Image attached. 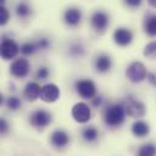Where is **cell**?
Instances as JSON below:
<instances>
[{
    "mask_svg": "<svg viewBox=\"0 0 156 156\" xmlns=\"http://www.w3.org/2000/svg\"><path fill=\"white\" fill-rule=\"evenodd\" d=\"M40 91H41V87L37 82H28L24 87L23 95L28 101H34L38 98H40Z\"/></svg>",
    "mask_w": 156,
    "mask_h": 156,
    "instance_id": "obj_15",
    "label": "cell"
},
{
    "mask_svg": "<svg viewBox=\"0 0 156 156\" xmlns=\"http://www.w3.org/2000/svg\"><path fill=\"white\" fill-rule=\"evenodd\" d=\"M112 38H113V41L116 45L118 46H128L132 41H133V32L126 27H118L115 29L113 34H112Z\"/></svg>",
    "mask_w": 156,
    "mask_h": 156,
    "instance_id": "obj_10",
    "label": "cell"
},
{
    "mask_svg": "<svg viewBox=\"0 0 156 156\" xmlns=\"http://www.w3.org/2000/svg\"><path fill=\"white\" fill-rule=\"evenodd\" d=\"M15 11H16L17 17H20V18H27L32 15V9L26 2H18L15 7Z\"/></svg>",
    "mask_w": 156,
    "mask_h": 156,
    "instance_id": "obj_19",
    "label": "cell"
},
{
    "mask_svg": "<svg viewBox=\"0 0 156 156\" xmlns=\"http://www.w3.org/2000/svg\"><path fill=\"white\" fill-rule=\"evenodd\" d=\"M144 56L146 58H150V60H156V40H152L150 43H147L144 48V51H143Z\"/></svg>",
    "mask_w": 156,
    "mask_h": 156,
    "instance_id": "obj_23",
    "label": "cell"
},
{
    "mask_svg": "<svg viewBox=\"0 0 156 156\" xmlns=\"http://www.w3.org/2000/svg\"><path fill=\"white\" fill-rule=\"evenodd\" d=\"M6 106L10 111H17L22 107V101L18 96L16 95H11L6 99Z\"/></svg>",
    "mask_w": 156,
    "mask_h": 156,
    "instance_id": "obj_22",
    "label": "cell"
},
{
    "mask_svg": "<svg viewBox=\"0 0 156 156\" xmlns=\"http://www.w3.org/2000/svg\"><path fill=\"white\" fill-rule=\"evenodd\" d=\"M82 21V11L78 7H68L63 12V22L68 27H77Z\"/></svg>",
    "mask_w": 156,
    "mask_h": 156,
    "instance_id": "obj_12",
    "label": "cell"
},
{
    "mask_svg": "<svg viewBox=\"0 0 156 156\" xmlns=\"http://www.w3.org/2000/svg\"><path fill=\"white\" fill-rule=\"evenodd\" d=\"M147 4H149L151 7L156 9V0H147Z\"/></svg>",
    "mask_w": 156,
    "mask_h": 156,
    "instance_id": "obj_32",
    "label": "cell"
},
{
    "mask_svg": "<svg viewBox=\"0 0 156 156\" xmlns=\"http://www.w3.org/2000/svg\"><path fill=\"white\" fill-rule=\"evenodd\" d=\"M127 116L126 106L121 104H112L106 107L104 112V121L108 127H119Z\"/></svg>",
    "mask_w": 156,
    "mask_h": 156,
    "instance_id": "obj_1",
    "label": "cell"
},
{
    "mask_svg": "<svg viewBox=\"0 0 156 156\" xmlns=\"http://www.w3.org/2000/svg\"><path fill=\"white\" fill-rule=\"evenodd\" d=\"M144 32L150 37H156V13H151L144 20Z\"/></svg>",
    "mask_w": 156,
    "mask_h": 156,
    "instance_id": "obj_17",
    "label": "cell"
},
{
    "mask_svg": "<svg viewBox=\"0 0 156 156\" xmlns=\"http://www.w3.org/2000/svg\"><path fill=\"white\" fill-rule=\"evenodd\" d=\"M146 79H147V82H149L150 85H152V87L156 88V73L155 72H147Z\"/></svg>",
    "mask_w": 156,
    "mask_h": 156,
    "instance_id": "obj_30",
    "label": "cell"
},
{
    "mask_svg": "<svg viewBox=\"0 0 156 156\" xmlns=\"http://www.w3.org/2000/svg\"><path fill=\"white\" fill-rule=\"evenodd\" d=\"M49 73L50 72H49V68L46 66H40L35 72V77H37V79L44 80V79H46L49 77Z\"/></svg>",
    "mask_w": 156,
    "mask_h": 156,
    "instance_id": "obj_26",
    "label": "cell"
},
{
    "mask_svg": "<svg viewBox=\"0 0 156 156\" xmlns=\"http://www.w3.org/2000/svg\"><path fill=\"white\" fill-rule=\"evenodd\" d=\"M68 52L71 56L73 57H82L84 54H85V50H84V46L79 43H73L69 45V49H68Z\"/></svg>",
    "mask_w": 156,
    "mask_h": 156,
    "instance_id": "obj_24",
    "label": "cell"
},
{
    "mask_svg": "<svg viewBox=\"0 0 156 156\" xmlns=\"http://www.w3.org/2000/svg\"><path fill=\"white\" fill-rule=\"evenodd\" d=\"M0 52H1V57L4 60H12V58H15L18 55L20 46H18V44L13 39H11V38H4L2 41H1Z\"/></svg>",
    "mask_w": 156,
    "mask_h": 156,
    "instance_id": "obj_8",
    "label": "cell"
},
{
    "mask_svg": "<svg viewBox=\"0 0 156 156\" xmlns=\"http://www.w3.org/2000/svg\"><path fill=\"white\" fill-rule=\"evenodd\" d=\"M30 71V63L26 57H18L10 65V73L15 78H24Z\"/></svg>",
    "mask_w": 156,
    "mask_h": 156,
    "instance_id": "obj_7",
    "label": "cell"
},
{
    "mask_svg": "<svg viewBox=\"0 0 156 156\" xmlns=\"http://www.w3.org/2000/svg\"><path fill=\"white\" fill-rule=\"evenodd\" d=\"M82 136L87 143H95L99 138V130L91 126L84 127L82 129Z\"/></svg>",
    "mask_w": 156,
    "mask_h": 156,
    "instance_id": "obj_18",
    "label": "cell"
},
{
    "mask_svg": "<svg viewBox=\"0 0 156 156\" xmlns=\"http://www.w3.org/2000/svg\"><path fill=\"white\" fill-rule=\"evenodd\" d=\"M37 50H38L37 43H32V41L23 43V44L20 46V51H21V54H22L23 56H30V55H33Z\"/></svg>",
    "mask_w": 156,
    "mask_h": 156,
    "instance_id": "obj_21",
    "label": "cell"
},
{
    "mask_svg": "<svg viewBox=\"0 0 156 156\" xmlns=\"http://www.w3.org/2000/svg\"><path fill=\"white\" fill-rule=\"evenodd\" d=\"M132 133H133L134 136L144 138L150 133V126L145 121L138 119L132 124Z\"/></svg>",
    "mask_w": 156,
    "mask_h": 156,
    "instance_id": "obj_16",
    "label": "cell"
},
{
    "mask_svg": "<svg viewBox=\"0 0 156 156\" xmlns=\"http://www.w3.org/2000/svg\"><path fill=\"white\" fill-rule=\"evenodd\" d=\"M90 24L93 27V29L98 33H102L106 30V28L110 24V16L107 12L102 11V10H96L93 12L91 17H90Z\"/></svg>",
    "mask_w": 156,
    "mask_h": 156,
    "instance_id": "obj_4",
    "label": "cell"
},
{
    "mask_svg": "<svg viewBox=\"0 0 156 156\" xmlns=\"http://www.w3.org/2000/svg\"><path fill=\"white\" fill-rule=\"evenodd\" d=\"M1 1V5H5V0H0Z\"/></svg>",
    "mask_w": 156,
    "mask_h": 156,
    "instance_id": "obj_33",
    "label": "cell"
},
{
    "mask_svg": "<svg viewBox=\"0 0 156 156\" xmlns=\"http://www.w3.org/2000/svg\"><path fill=\"white\" fill-rule=\"evenodd\" d=\"M138 155L139 156H154L156 155V145L152 143H147L141 145L138 149Z\"/></svg>",
    "mask_w": 156,
    "mask_h": 156,
    "instance_id": "obj_20",
    "label": "cell"
},
{
    "mask_svg": "<svg viewBox=\"0 0 156 156\" xmlns=\"http://www.w3.org/2000/svg\"><path fill=\"white\" fill-rule=\"evenodd\" d=\"M74 88L78 95L83 99H93L96 95V85L91 79H78Z\"/></svg>",
    "mask_w": 156,
    "mask_h": 156,
    "instance_id": "obj_5",
    "label": "cell"
},
{
    "mask_svg": "<svg viewBox=\"0 0 156 156\" xmlns=\"http://www.w3.org/2000/svg\"><path fill=\"white\" fill-rule=\"evenodd\" d=\"M146 76H147V69L145 65L140 61H133L126 68V77L132 83H140L144 79H146Z\"/></svg>",
    "mask_w": 156,
    "mask_h": 156,
    "instance_id": "obj_2",
    "label": "cell"
},
{
    "mask_svg": "<svg viewBox=\"0 0 156 156\" xmlns=\"http://www.w3.org/2000/svg\"><path fill=\"white\" fill-rule=\"evenodd\" d=\"M143 0H124V4L132 9H135V7H139L141 5Z\"/></svg>",
    "mask_w": 156,
    "mask_h": 156,
    "instance_id": "obj_31",
    "label": "cell"
},
{
    "mask_svg": "<svg viewBox=\"0 0 156 156\" xmlns=\"http://www.w3.org/2000/svg\"><path fill=\"white\" fill-rule=\"evenodd\" d=\"M91 100V105L94 106V107H99V106H101L102 105V102H104V99H102V96L101 95H95L93 99H90Z\"/></svg>",
    "mask_w": 156,
    "mask_h": 156,
    "instance_id": "obj_29",
    "label": "cell"
},
{
    "mask_svg": "<svg viewBox=\"0 0 156 156\" xmlns=\"http://www.w3.org/2000/svg\"><path fill=\"white\" fill-rule=\"evenodd\" d=\"M50 45H51V43H50V40H49L48 38H40V39L37 41V46H38V49H40V50H46V49L50 48Z\"/></svg>",
    "mask_w": 156,
    "mask_h": 156,
    "instance_id": "obj_27",
    "label": "cell"
},
{
    "mask_svg": "<svg viewBox=\"0 0 156 156\" xmlns=\"http://www.w3.org/2000/svg\"><path fill=\"white\" fill-rule=\"evenodd\" d=\"M9 21H10V12L5 7V5H1V7H0V24L5 26Z\"/></svg>",
    "mask_w": 156,
    "mask_h": 156,
    "instance_id": "obj_25",
    "label": "cell"
},
{
    "mask_svg": "<svg viewBox=\"0 0 156 156\" xmlns=\"http://www.w3.org/2000/svg\"><path fill=\"white\" fill-rule=\"evenodd\" d=\"M126 111L127 115L129 117L133 118H140L144 117L146 113V107L144 105V102H141L140 100H135V99H129L126 104Z\"/></svg>",
    "mask_w": 156,
    "mask_h": 156,
    "instance_id": "obj_11",
    "label": "cell"
},
{
    "mask_svg": "<svg viewBox=\"0 0 156 156\" xmlns=\"http://www.w3.org/2000/svg\"><path fill=\"white\" fill-rule=\"evenodd\" d=\"M112 67V60L107 54H99L94 60V68L99 73H106Z\"/></svg>",
    "mask_w": 156,
    "mask_h": 156,
    "instance_id": "obj_13",
    "label": "cell"
},
{
    "mask_svg": "<svg viewBox=\"0 0 156 156\" xmlns=\"http://www.w3.org/2000/svg\"><path fill=\"white\" fill-rule=\"evenodd\" d=\"M61 96V90L55 83H46L45 85L41 87L40 91V99L44 102H55L60 99Z\"/></svg>",
    "mask_w": 156,
    "mask_h": 156,
    "instance_id": "obj_9",
    "label": "cell"
},
{
    "mask_svg": "<svg viewBox=\"0 0 156 156\" xmlns=\"http://www.w3.org/2000/svg\"><path fill=\"white\" fill-rule=\"evenodd\" d=\"M72 118L77 123H87L91 118V110L85 102H77L73 105L71 111Z\"/></svg>",
    "mask_w": 156,
    "mask_h": 156,
    "instance_id": "obj_6",
    "label": "cell"
},
{
    "mask_svg": "<svg viewBox=\"0 0 156 156\" xmlns=\"http://www.w3.org/2000/svg\"><path fill=\"white\" fill-rule=\"evenodd\" d=\"M51 121H52L51 113L49 111L41 110V108L35 110L29 116V123L34 128H37V129H44V128H46L51 123Z\"/></svg>",
    "mask_w": 156,
    "mask_h": 156,
    "instance_id": "obj_3",
    "label": "cell"
},
{
    "mask_svg": "<svg viewBox=\"0 0 156 156\" xmlns=\"http://www.w3.org/2000/svg\"><path fill=\"white\" fill-rule=\"evenodd\" d=\"M9 129H10V127H9L7 121L5 118H1L0 119V133L1 134H6L9 132Z\"/></svg>",
    "mask_w": 156,
    "mask_h": 156,
    "instance_id": "obj_28",
    "label": "cell"
},
{
    "mask_svg": "<svg viewBox=\"0 0 156 156\" xmlns=\"http://www.w3.org/2000/svg\"><path fill=\"white\" fill-rule=\"evenodd\" d=\"M50 141L56 147H65L69 143V135L63 129H56L50 135Z\"/></svg>",
    "mask_w": 156,
    "mask_h": 156,
    "instance_id": "obj_14",
    "label": "cell"
}]
</instances>
